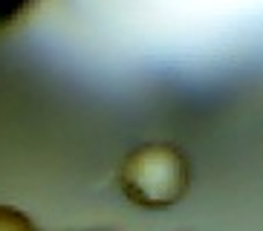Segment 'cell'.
Returning a JSON list of instances; mask_svg holds the SVG:
<instances>
[{
    "mask_svg": "<svg viewBox=\"0 0 263 231\" xmlns=\"http://www.w3.org/2000/svg\"><path fill=\"white\" fill-rule=\"evenodd\" d=\"M0 231H38V228H35V223H32L24 211L0 205Z\"/></svg>",
    "mask_w": 263,
    "mask_h": 231,
    "instance_id": "3957f363",
    "label": "cell"
},
{
    "mask_svg": "<svg viewBox=\"0 0 263 231\" xmlns=\"http://www.w3.org/2000/svg\"><path fill=\"white\" fill-rule=\"evenodd\" d=\"M41 6V0H0V32L12 29Z\"/></svg>",
    "mask_w": 263,
    "mask_h": 231,
    "instance_id": "7a4b0ae2",
    "label": "cell"
},
{
    "mask_svg": "<svg viewBox=\"0 0 263 231\" xmlns=\"http://www.w3.org/2000/svg\"><path fill=\"white\" fill-rule=\"evenodd\" d=\"M191 170L182 150L165 142H147L122 159L119 188L139 208H171L188 191Z\"/></svg>",
    "mask_w": 263,
    "mask_h": 231,
    "instance_id": "6da1fadb",
    "label": "cell"
}]
</instances>
